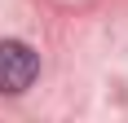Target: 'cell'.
<instances>
[{
    "mask_svg": "<svg viewBox=\"0 0 128 123\" xmlns=\"http://www.w3.org/2000/svg\"><path fill=\"white\" fill-rule=\"evenodd\" d=\"M40 75V57L22 40H0V92H26Z\"/></svg>",
    "mask_w": 128,
    "mask_h": 123,
    "instance_id": "cell-1",
    "label": "cell"
}]
</instances>
